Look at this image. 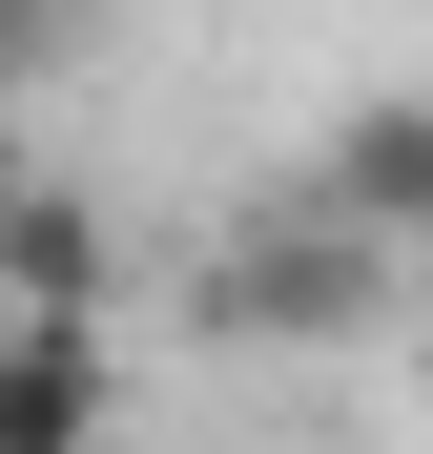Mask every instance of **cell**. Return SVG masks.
I'll return each mask as SVG.
<instances>
[{"instance_id":"1","label":"cell","mask_w":433,"mask_h":454,"mask_svg":"<svg viewBox=\"0 0 433 454\" xmlns=\"http://www.w3.org/2000/svg\"><path fill=\"white\" fill-rule=\"evenodd\" d=\"M372 310H392V248L330 227V207H248L206 248V331H248V351H351Z\"/></svg>"},{"instance_id":"2","label":"cell","mask_w":433,"mask_h":454,"mask_svg":"<svg viewBox=\"0 0 433 454\" xmlns=\"http://www.w3.org/2000/svg\"><path fill=\"white\" fill-rule=\"evenodd\" d=\"M104 434H124L104 310H0V454H104Z\"/></svg>"},{"instance_id":"3","label":"cell","mask_w":433,"mask_h":454,"mask_svg":"<svg viewBox=\"0 0 433 454\" xmlns=\"http://www.w3.org/2000/svg\"><path fill=\"white\" fill-rule=\"evenodd\" d=\"M310 207H330V227H372V248L413 269V248H433V83L351 104V124H330V166H310Z\"/></svg>"},{"instance_id":"4","label":"cell","mask_w":433,"mask_h":454,"mask_svg":"<svg viewBox=\"0 0 433 454\" xmlns=\"http://www.w3.org/2000/svg\"><path fill=\"white\" fill-rule=\"evenodd\" d=\"M104 289H124V227L21 166V186H0V310H104Z\"/></svg>"},{"instance_id":"5","label":"cell","mask_w":433,"mask_h":454,"mask_svg":"<svg viewBox=\"0 0 433 454\" xmlns=\"http://www.w3.org/2000/svg\"><path fill=\"white\" fill-rule=\"evenodd\" d=\"M62 21H83V0H0V104H21L42 62H62Z\"/></svg>"}]
</instances>
